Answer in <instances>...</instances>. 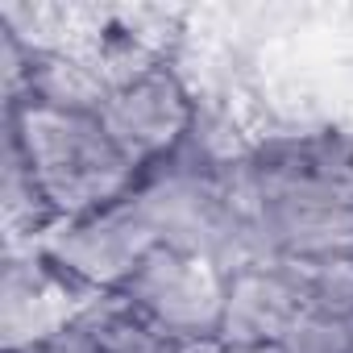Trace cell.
Instances as JSON below:
<instances>
[{"mask_svg": "<svg viewBox=\"0 0 353 353\" xmlns=\"http://www.w3.org/2000/svg\"><path fill=\"white\" fill-rule=\"evenodd\" d=\"M233 196L262 262L353 254V137L336 129L262 137L233 166Z\"/></svg>", "mask_w": 353, "mask_h": 353, "instance_id": "1", "label": "cell"}, {"mask_svg": "<svg viewBox=\"0 0 353 353\" xmlns=\"http://www.w3.org/2000/svg\"><path fill=\"white\" fill-rule=\"evenodd\" d=\"M5 125L13 129L59 221L92 216L129 200L145 174V166L133 162L104 129L100 112H67L26 100L5 112Z\"/></svg>", "mask_w": 353, "mask_h": 353, "instance_id": "2", "label": "cell"}, {"mask_svg": "<svg viewBox=\"0 0 353 353\" xmlns=\"http://www.w3.org/2000/svg\"><path fill=\"white\" fill-rule=\"evenodd\" d=\"M166 336H221L229 274L200 254L154 245L117 291Z\"/></svg>", "mask_w": 353, "mask_h": 353, "instance_id": "3", "label": "cell"}, {"mask_svg": "<svg viewBox=\"0 0 353 353\" xmlns=\"http://www.w3.org/2000/svg\"><path fill=\"white\" fill-rule=\"evenodd\" d=\"M158 245L150 221L141 216L137 200H121L112 208H100L92 216L59 221L42 237V254L50 266H59L67 279L96 295H112L125 287V279L137 270V262Z\"/></svg>", "mask_w": 353, "mask_h": 353, "instance_id": "4", "label": "cell"}, {"mask_svg": "<svg viewBox=\"0 0 353 353\" xmlns=\"http://www.w3.org/2000/svg\"><path fill=\"white\" fill-rule=\"evenodd\" d=\"M196 112L200 108L192 104L183 79L166 63H158V67L117 83L108 104L100 108V121L133 162L150 166L183 145V137L196 125Z\"/></svg>", "mask_w": 353, "mask_h": 353, "instance_id": "5", "label": "cell"}, {"mask_svg": "<svg viewBox=\"0 0 353 353\" xmlns=\"http://www.w3.org/2000/svg\"><path fill=\"white\" fill-rule=\"evenodd\" d=\"M303 312H307V299L291 262H250L229 274L221 341L225 345H279Z\"/></svg>", "mask_w": 353, "mask_h": 353, "instance_id": "6", "label": "cell"}, {"mask_svg": "<svg viewBox=\"0 0 353 353\" xmlns=\"http://www.w3.org/2000/svg\"><path fill=\"white\" fill-rule=\"evenodd\" d=\"M0 200H5V229H9L13 250H17V241H30V250H38L42 237L59 225V216H54L46 192L38 188L9 125H5V192H0Z\"/></svg>", "mask_w": 353, "mask_h": 353, "instance_id": "7", "label": "cell"}, {"mask_svg": "<svg viewBox=\"0 0 353 353\" xmlns=\"http://www.w3.org/2000/svg\"><path fill=\"white\" fill-rule=\"evenodd\" d=\"M88 336H92V345L100 349V353H162L166 349V332L150 320V316H141L125 295H96L83 312H79V320H75Z\"/></svg>", "mask_w": 353, "mask_h": 353, "instance_id": "8", "label": "cell"}, {"mask_svg": "<svg viewBox=\"0 0 353 353\" xmlns=\"http://www.w3.org/2000/svg\"><path fill=\"white\" fill-rule=\"evenodd\" d=\"M279 353H353V324L307 307L279 341Z\"/></svg>", "mask_w": 353, "mask_h": 353, "instance_id": "9", "label": "cell"}, {"mask_svg": "<svg viewBox=\"0 0 353 353\" xmlns=\"http://www.w3.org/2000/svg\"><path fill=\"white\" fill-rule=\"evenodd\" d=\"M30 353H100V349L92 345V336H88L79 324H67V328H59L54 336H46L42 345H34Z\"/></svg>", "mask_w": 353, "mask_h": 353, "instance_id": "10", "label": "cell"}, {"mask_svg": "<svg viewBox=\"0 0 353 353\" xmlns=\"http://www.w3.org/2000/svg\"><path fill=\"white\" fill-rule=\"evenodd\" d=\"M162 353H229L221 336H170Z\"/></svg>", "mask_w": 353, "mask_h": 353, "instance_id": "11", "label": "cell"}, {"mask_svg": "<svg viewBox=\"0 0 353 353\" xmlns=\"http://www.w3.org/2000/svg\"><path fill=\"white\" fill-rule=\"evenodd\" d=\"M229 353H279V345H229Z\"/></svg>", "mask_w": 353, "mask_h": 353, "instance_id": "12", "label": "cell"}]
</instances>
